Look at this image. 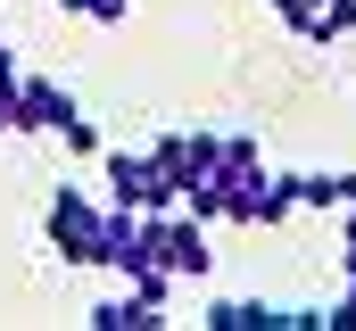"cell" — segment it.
<instances>
[{
    "label": "cell",
    "mask_w": 356,
    "mask_h": 331,
    "mask_svg": "<svg viewBox=\"0 0 356 331\" xmlns=\"http://www.w3.org/2000/svg\"><path fill=\"white\" fill-rule=\"evenodd\" d=\"M42 232H50V248H58V265H99V241H108V199H91V191H75V182H58V199H50Z\"/></svg>",
    "instance_id": "obj_1"
},
{
    "label": "cell",
    "mask_w": 356,
    "mask_h": 331,
    "mask_svg": "<svg viewBox=\"0 0 356 331\" xmlns=\"http://www.w3.org/2000/svg\"><path fill=\"white\" fill-rule=\"evenodd\" d=\"M99 182H108V207H133V216H166V207H182L175 182L158 174L149 150H99Z\"/></svg>",
    "instance_id": "obj_2"
},
{
    "label": "cell",
    "mask_w": 356,
    "mask_h": 331,
    "mask_svg": "<svg viewBox=\"0 0 356 331\" xmlns=\"http://www.w3.org/2000/svg\"><path fill=\"white\" fill-rule=\"evenodd\" d=\"M83 108H75V91L50 75H17V133H67Z\"/></svg>",
    "instance_id": "obj_3"
},
{
    "label": "cell",
    "mask_w": 356,
    "mask_h": 331,
    "mask_svg": "<svg viewBox=\"0 0 356 331\" xmlns=\"http://www.w3.org/2000/svg\"><path fill=\"white\" fill-rule=\"evenodd\" d=\"M199 323L207 331H298V307H273V298H207Z\"/></svg>",
    "instance_id": "obj_4"
},
{
    "label": "cell",
    "mask_w": 356,
    "mask_h": 331,
    "mask_svg": "<svg viewBox=\"0 0 356 331\" xmlns=\"http://www.w3.org/2000/svg\"><path fill=\"white\" fill-rule=\"evenodd\" d=\"M290 191H298V207H323V216H340L356 199V174H290Z\"/></svg>",
    "instance_id": "obj_5"
},
{
    "label": "cell",
    "mask_w": 356,
    "mask_h": 331,
    "mask_svg": "<svg viewBox=\"0 0 356 331\" xmlns=\"http://www.w3.org/2000/svg\"><path fill=\"white\" fill-rule=\"evenodd\" d=\"M67 17H91V25H124L133 17V0H58Z\"/></svg>",
    "instance_id": "obj_6"
},
{
    "label": "cell",
    "mask_w": 356,
    "mask_h": 331,
    "mask_svg": "<svg viewBox=\"0 0 356 331\" xmlns=\"http://www.w3.org/2000/svg\"><path fill=\"white\" fill-rule=\"evenodd\" d=\"M25 75V67H17V58H8V42H0V83H17Z\"/></svg>",
    "instance_id": "obj_7"
},
{
    "label": "cell",
    "mask_w": 356,
    "mask_h": 331,
    "mask_svg": "<svg viewBox=\"0 0 356 331\" xmlns=\"http://www.w3.org/2000/svg\"><path fill=\"white\" fill-rule=\"evenodd\" d=\"M340 273H348V290H340V298H348V307H356V257H340Z\"/></svg>",
    "instance_id": "obj_8"
}]
</instances>
